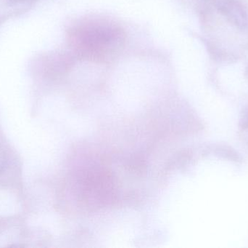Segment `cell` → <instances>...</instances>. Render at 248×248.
<instances>
[{"instance_id":"3957f363","label":"cell","mask_w":248,"mask_h":248,"mask_svg":"<svg viewBox=\"0 0 248 248\" xmlns=\"http://www.w3.org/2000/svg\"><path fill=\"white\" fill-rule=\"evenodd\" d=\"M6 163H7V158H6L5 152H4L2 147L0 145V173L3 171L4 167H5Z\"/></svg>"},{"instance_id":"7a4b0ae2","label":"cell","mask_w":248,"mask_h":248,"mask_svg":"<svg viewBox=\"0 0 248 248\" xmlns=\"http://www.w3.org/2000/svg\"><path fill=\"white\" fill-rule=\"evenodd\" d=\"M216 7L227 22L240 30H248V10L237 0H218Z\"/></svg>"},{"instance_id":"5b68a950","label":"cell","mask_w":248,"mask_h":248,"mask_svg":"<svg viewBox=\"0 0 248 248\" xmlns=\"http://www.w3.org/2000/svg\"><path fill=\"white\" fill-rule=\"evenodd\" d=\"M247 72H248V70H247Z\"/></svg>"},{"instance_id":"277c9868","label":"cell","mask_w":248,"mask_h":248,"mask_svg":"<svg viewBox=\"0 0 248 248\" xmlns=\"http://www.w3.org/2000/svg\"><path fill=\"white\" fill-rule=\"evenodd\" d=\"M12 1L14 2H24V1H29V0H11Z\"/></svg>"},{"instance_id":"6da1fadb","label":"cell","mask_w":248,"mask_h":248,"mask_svg":"<svg viewBox=\"0 0 248 248\" xmlns=\"http://www.w3.org/2000/svg\"><path fill=\"white\" fill-rule=\"evenodd\" d=\"M124 29L113 22L100 19L83 20L68 33V40L77 55L86 59H108L123 47Z\"/></svg>"}]
</instances>
